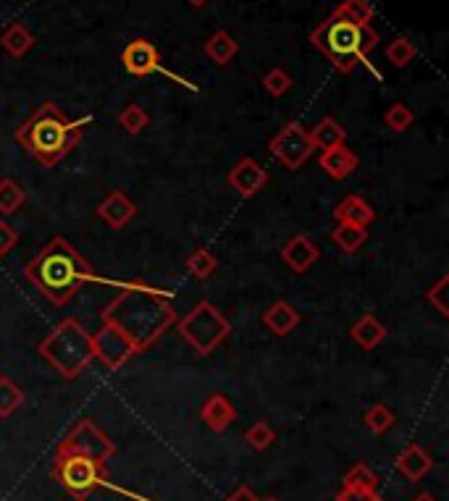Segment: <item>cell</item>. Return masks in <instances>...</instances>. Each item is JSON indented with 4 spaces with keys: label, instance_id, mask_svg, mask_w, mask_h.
<instances>
[{
    "label": "cell",
    "instance_id": "1",
    "mask_svg": "<svg viewBox=\"0 0 449 501\" xmlns=\"http://www.w3.org/2000/svg\"><path fill=\"white\" fill-rule=\"evenodd\" d=\"M116 286L118 294L103 310V323L116 326L142 354L176 323V310L169 302L171 294L140 281H126Z\"/></svg>",
    "mask_w": 449,
    "mask_h": 501
},
{
    "label": "cell",
    "instance_id": "2",
    "mask_svg": "<svg viewBox=\"0 0 449 501\" xmlns=\"http://www.w3.org/2000/svg\"><path fill=\"white\" fill-rule=\"evenodd\" d=\"M24 279L29 281L51 305L63 307L71 302L82 286L87 283H113L116 281L103 279L63 236L51 239L37 258L24 268Z\"/></svg>",
    "mask_w": 449,
    "mask_h": 501
},
{
    "label": "cell",
    "instance_id": "3",
    "mask_svg": "<svg viewBox=\"0 0 449 501\" xmlns=\"http://www.w3.org/2000/svg\"><path fill=\"white\" fill-rule=\"evenodd\" d=\"M82 139V121H71L56 103H43L16 131V142L43 166L56 168Z\"/></svg>",
    "mask_w": 449,
    "mask_h": 501
},
{
    "label": "cell",
    "instance_id": "4",
    "mask_svg": "<svg viewBox=\"0 0 449 501\" xmlns=\"http://www.w3.org/2000/svg\"><path fill=\"white\" fill-rule=\"evenodd\" d=\"M310 43L318 53H324L334 63L337 71L349 74L357 63L368 58V53L376 51L379 32L373 27H357L344 19L329 16L310 32Z\"/></svg>",
    "mask_w": 449,
    "mask_h": 501
},
{
    "label": "cell",
    "instance_id": "5",
    "mask_svg": "<svg viewBox=\"0 0 449 501\" xmlns=\"http://www.w3.org/2000/svg\"><path fill=\"white\" fill-rule=\"evenodd\" d=\"M37 352L66 381L79 378L87 370V365L95 360L92 334L76 318L60 321L56 329L37 344Z\"/></svg>",
    "mask_w": 449,
    "mask_h": 501
},
{
    "label": "cell",
    "instance_id": "6",
    "mask_svg": "<svg viewBox=\"0 0 449 501\" xmlns=\"http://www.w3.org/2000/svg\"><path fill=\"white\" fill-rule=\"evenodd\" d=\"M53 481L60 483V489L74 497L76 501L90 499L92 494H98L100 489L106 491H116L126 499L134 501H153L134 494V491H126L121 486H116L111 478H108V465L103 462H95L90 457H79V454H56L53 459V470H51Z\"/></svg>",
    "mask_w": 449,
    "mask_h": 501
},
{
    "label": "cell",
    "instance_id": "7",
    "mask_svg": "<svg viewBox=\"0 0 449 501\" xmlns=\"http://www.w3.org/2000/svg\"><path fill=\"white\" fill-rule=\"evenodd\" d=\"M179 336L200 354L208 357L213 349H219L231 334V323L226 321L224 313H219L211 302H197L179 323Z\"/></svg>",
    "mask_w": 449,
    "mask_h": 501
},
{
    "label": "cell",
    "instance_id": "8",
    "mask_svg": "<svg viewBox=\"0 0 449 501\" xmlns=\"http://www.w3.org/2000/svg\"><path fill=\"white\" fill-rule=\"evenodd\" d=\"M56 454H79V457H90L95 462L108 465L116 457V444L92 420H79L56 446Z\"/></svg>",
    "mask_w": 449,
    "mask_h": 501
},
{
    "label": "cell",
    "instance_id": "9",
    "mask_svg": "<svg viewBox=\"0 0 449 501\" xmlns=\"http://www.w3.org/2000/svg\"><path fill=\"white\" fill-rule=\"evenodd\" d=\"M269 150H271V155L279 161L281 166L289 168V171L302 168L316 153L308 129L302 123H297V121H289L286 126H281L279 134L271 139Z\"/></svg>",
    "mask_w": 449,
    "mask_h": 501
},
{
    "label": "cell",
    "instance_id": "10",
    "mask_svg": "<svg viewBox=\"0 0 449 501\" xmlns=\"http://www.w3.org/2000/svg\"><path fill=\"white\" fill-rule=\"evenodd\" d=\"M92 352L95 360L103 362L108 370H121L132 357L140 354L137 346L111 323H100V329L92 334Z\"/></svg>",
    "mask_w": 449,
    "mask_h": 501
},
{
    "label": "cell",
    "instance_id": "11",
    "mask_svg": "<svg viewBox=\"0 0 449 501\" xmlns=\"http://www.w3.org/2000/svg\"><path fill=\"white\" fill-rule=\"evenodd\" d=\"M121 63H124V68L132 74V76H150V74H166L169 79H176L179 84H184V87H189V90H195V84H189V82H184V79H179L176 74H171L164 68V63H161V53H158V48L150 43V40H132L124 51H121Z\"/></svg>",
    "mask_w": 449,
    "mask_h": 501
},
{
    "label": "cell",
    "instance_id": "12",
    "mask_svg": "<svg viewBox=\"0 0 449 501\" xmlns=\"http://www.w3.org/2000/svg\"><path fill=\"white\" fill-rule=\"evenodd\" d=\"M229 187L239 195V197H253L258 195L266 184H269V173L261 163H255L253 158H242L237 166L229 171Z\"/></svg>",
    "mask_w": 449,
    "mask_h": 501
},
{
    "label": "cell",
    "instance_id": "13",
    "mask_svg": "<svg viewBox=\"0 0 449 501\" xmlns=\"http://www.w3.org/2000/svg\"><path fill=\"white\" fill-rule=\"evenodd\" d=\"M321 258V250L313 244L310 236L305 234H294L284 247H281V260L294 271V274H308Z\"/></svg>",
    "mask_w": 449,
    "mask_h": 501
},
{
    "label": "cell",
    "instance_id": "14",
    "mask_svg": "<svg viewBox=\"0 0 449 501\" xmlns=\"http://www.w3.org/2000/svg\"><path fill=\"white\" fill-rule=\"evenodd\" d=\"M95 213H98V219L106 223V226H111L113 231H118V228H124L129 221H134L137 205L121 189H113V192H108L100 200V205L95 208Z\"/></svg>",
    "mask_w": 449,
    "mask_h": 501
},
{
    "label": "cell",
    "instance_id": "15",
    "mask_svg": "<svg viewBox=\"0 0 449 501\" xmlns=\"http://www.w3.org/2000/svg\"><path fill=\"white\" fill-rule=\"evenodd\" d=\"M394 467H397V473H399L405 481L418 483V481H423V478L431 473L434 459H431V454H429L423 446L407 444L405 449H402V451H399V454H397Z\"/></svg>",
    "mask_w": 449,
    "mask_h": 501
},
{
    "label": "cell",
    "instance_id": "16",
    "mask_svg": "<svg viewBox=\"0 0 449 501\" xmlns=\"http://www.w3.org/2000/svg\"><path fill=\"white\" fill-rule=\"evenodd\" d=\"M200 418L203 423L213 431V433H224L231 428V423L237 420V407L231 404V399L224 394H213L203 402L200 407Z\"/></svg>",
    "mask_w": 449,
    "mask_h": 501
},
{
    "label": "cell",
    "instance_id": "17",
    "mask_svg": "<svg viewBox=\"0 0 449 501\" xmlns=\"http://www.w3.org/2000/svg\"><path fill=\"white\" fill-rule=\"evenodd\" d=\"M334 219H337V223H352V226L368 228L371 223L376 221V211L360 195H349L334 208Z\"/></svg>",
    "mask_w": 449,
    "mask_h": 501
},
{
    "label": "cell",
    "instance_id": "18",
    "mask_svg": "<svg viewBox=\"0 0 449 501\" xmlns=\"http://www.w3.org/2000/svg\"><path fill=\"white\" fill-rule=\"evenodd\" d=\"M318 163H321V168H324L334 181H344V179L357 168V155H355L349 147L339 145V147H332V150H324L321 158H318Z\"/></svg>",
    "mask_w": 449,
    "mask_h": 501
},
{
    "label": "cell",
    "instance_id": "19",
    "mask_svg": "<svg viewBox=\"0 0 449 501\" xmlns=\"http://www.w3.org/2000/svg\"><path fill=\"white\" fill-rule=\"evenodd\" d=\"M263 323L271 334L289 336L297 326H300V313L289 305V302H274L266 313H263Z\"/></svg>",
    "mask_w": 449,
    "mask_h": 501
},
{
    "label": "cell",
    "instance_id": "20",
    "mask_svg": "<svg viewBox=\"0 0 449 501\" xmlns=\"http://www.w3.org/2000/svg\"><path fill=\"white\" fill-rule=\"evenodd\" d=\"M349 336H352V341H355L360 349L371 352V349H376V346L387 338V329H384V323H381L373 313H365V315L349 329Z\"/></svg>",
    "mask_w": 449,
    "mask_h": 501
},
{
    "label": "cell",
    "instance_id": "21",
    "mask_svg": "<svg viewBox=\"0 0 449 501\" xmlns=\"http://www.w3.org/2000/svg\"><path fill=\"white\" fill-rule=\"evenodd\" d=\"M310 142H313V147L316 150H332V147H339V145H344L347 142V131H344V126L339 123L334 115H326V118H321L310 131Z\"/></svg>",
    "mask_w": 449,
    "mask_h": 501
},
{
    "label": "cell",
    "instance_id": "22",
    "mask_svg": "<svg viewBox=\"0 0 449 501\" xmlns=\"http://www.w3.org/2000/svg\"><path fill=\"white\" fill-rule=\"evenodd\" d=\"M0 48L13 58H24L35 48V35L24 27V24H11L3 35H0Z\"/></svg>",
    "mask_w": 449,
    "mask_h": 501
},
{
    "label": "cell",
    "instance_id": "23",
    "mask_svg": "<svg viewBox=\"0 0 449 501\" xmlns=\"http://www.w3.org/2000/svg\"><path fill=\"white\" fill-rule=\"evenodd\" d=\"M332 16L344 19V21H349V24H357V27H373V21H376V8H373L368 0H344L341 5L334 8Z\"/></svg>",
    "mask_w": 449,
    "mask_h": 501
},
{
    "label": "cell",
    "instance_id": "24",
    "mask_svg": "<svg viewBox=\"0 0 449 501\" xmlns=\"http://www.w3.org/2000/svg\"><path fill=\"white\" fill-rule=\"evenodd\" d=\"M237 53H239V43L224 29L213 32L208 37V43H205V56L211 58L213 63H219V66H226Z\"/></svg>",
    "mask_w": 449,
    "mask_h": 501
},
{
    "label": "cell",
    "instance_id": "25",
    "mask_svg": "<svg viewBox=\"0 0 449 501\" xmlns=\"http://www.w3.org/2000/svg\"><path fill=\"white\" fill-rule=\"evenodd\" d=\"M368 239V228L363 226H352V223H337V228L332 231V242L337 244L341 252H357Z\"/></svg>",
    "mask_w": 449,
    "mask_h": 501
},
{
    "label": "cell",
    "instance_id": "26",
    "mask_svg": "<svg viewBox=\"0 0 449 501\" xmlns=\"http://www.w3.org/2000/svg\"><path fill=\"white\" fill-rule=\"evenodd\" d=\"M219 268V260L216 255L208 250V247H197L189 258H187V271L192 274V279L208 281Z\"/></svg>",
    "mask_w": 449,
    "mask_h": 501
},
{
    "label": "cell",
    "instance_id": "27",
    "mask_svg": "<svg viewBox=\"0 0 449 501\" xmlns=\"http://www.w3.org/2000/svg\"><path fill=\"white\" fill-rule=\"evenodd\" d=\"M27 200V192L19 181L13 179H0V213L3 216H13Z\"/></svg>",
    "mask_w": 449,
    "mask_h": 501
},
{
    "label": "cell",
    "instance_id": "28",
    "mask_svg": "<svg viewBox=\"0 0 449 501\" xmlns=\"http://www.w3.org/2000/svg\"><path fill=\"white\" fill-rule=\"evenodd\" d=\"M341 489H371V491H379V475L368 465L357 462V465H352L344 473Z\"/></svg>",
    "mask_w": 449,
    "mask_h": 501
},
{
    "label": "cell",
    "instance_id": "29",
    "mask_svg": "<svg viewBox=\"0 0 449 501\" xmlns=\"http://www.w3.org/2000/svg\"><path fill=\"white\" fill-rule=\"evenodd\" d=\"M394 420H397V418H394V412L387 404H373V407L363 415V425H365L371 433H376V436L387 433L394 425Z\"/></svg>",
    "mask_w": 449,
    "mask_h": 501
},
{
    "label": "cell",
    "instance_id": "30",
    "mask_svg": "<svg viewBox=\"0 0 449 501\" xmlns=\"http://www.w3.org/2000/svg\"><path fill=\"white\" fill-rule=\"evenodd\" d=\"M24 404V391L8 376H0V418H11Z\"/></svg>",
    "mask_w": 449,
    "mask_h": 501
},
{
    "label": "cell",
    "instance_id": "31",
    "mask_svg": "<svg viewBox=\"0 0 449 501\" xmlns=\"http://www.w3.org/2000/svg\"><path fill=\"white\" fill-rule=\"evenodd\" d=\"M148 111L142 106H126L124 111L118 113V126L126 131V134H142L145 126H148Z\"/></svg>",
    "mask_w": 449,
    "mask_h": 501
},
{
    "label": "cell",
    "instance_id": "32",
    "mask_svg": "<svg viewBox=\"0 0 449 501\" xmlns=\"http://www.w3.org/2000/svg\"><path fill=\"white\" fill-rule=\"evenodd\" d=\"M418 58V51H415V45L410 43V40H405V37H397L392 40L389 45H387V60L394 63L397 68H405V66H410L413 60Z\"/></svg>",
    "mask_w": 449,
    "mask_h": 501
},
{
    "label": "cell",
    "instance_id": "33",
    "mask_svg": "<svg viewBox=\"0 0 449 501\" xmlns=\"http://www.w3.org/2000/svg\"><path fill=\"white\" fill-rule=\"evenodd\" d=\"M245 441H247L250 449H255V451H266L269 446L277 441V433H274V428L266 420H261V423H255V425L247 428Z\"/></svg>",
    "mask_w": 449,
    "mask_h": 501
},
{
    "label": "cell",
    "instance_id": "34",
    "mask_svg": "<svg viewBox=\"0 0 449 501\" xmlns=\"http://www.w3.org/2000/svg\"><path fill=\"white\" fill-rule=\"evenodd\" d=\"M384 123L392 131H407L415 123V113H413V108H407L405 103H394V106H389V111L384 113Z\"/></svg>",
    "mask_w": 449,
    "mask_h": 501
},
{
    "label": "cell",
    "instance_id": "35",
    "mask_svg": "<svg viewBox=\"0 0 449 501\" xmlns=\"http://www.w3.org/2000/svg\"><path fill=\"white\" fill-rule=\"evenodd\" d=\"M263 87L271 98H284L292 87H294V79L284 71V68H271L266 76H263Z\"/></svg>",
    "mask_w": 449,
    "mask_h": 501
},
{
    "label": "cell",
    "instance_id": "36",
    "mask_svg": "<svg viewBox=\"0 0 449 501\" xmlns=\"http://www.w3.org/2000/svg\"><path fill=\"white\" fill-rule=\"evenodd\" d=\"M447 289H449V276H442V279L437 281V283L426 291V302H429L431 307H437L442 318H447L449 315Z\"/></svg>",
    "mask_w": 449,
    "mask_h": 501
},
{
    "label": "cell",
    "instance_id": "37",
    "mask_svg": "<svg viewBox=\"0 0 449 501\" xmlns=\"http://www.w3.org/2000/svg\"><path fill=\"white\" fill-rule=\"evenodd\" d=\"M19 244V231L8 221H0V258H5Z\"/></svg>",
    "mask_w": 449,
    "mask_h": 501
},
{
    "label": "cell",
    "instance_id": "38",
    "mask_svg": "<svg viewBox=\"0 0 449 501\" xmlns=\"http://www.w3.org/2000/svg\"><path fill=\"white\" fill-rule=\"evenodd\" d=\"M337 501H381V497L379 491H371V489H341Z\"/></svg>",
    "mask_w": 449,
    "mask_h": 501
},
{
    "label": "cell",
    "instance_id": "39",
    "mask_svg": "<svg viewBox=\"0 0 449 501\" xmlns=\"http://www.w3.org/2000/svg\"><path fill=\"white\" fill-rule=\"evenodd\" d=\"M226 501H261L255 494H253V489L250 486H239L237 491H231Z\"/></svg>",
    "mask_w": 449,
    "mask_h": 501
},
{
    "label": "cell",
    "instance_id": "40",
    "mask_svg": "<svg viewBox=\"0 0 449 501\" xmlns=\"http://www.w3.org/2000/svg\"><path fill=\"white\" fill-rule=\"evenodd\" d=\"M413 501H439L434 494H429V491H423V494H418Z\"/></svg>",
    "mask_w": 449,
    "mask_h": 501
},
{
    "label": "cell",
    "instance_id": "41",
    "mask_svg": "<svg viewBox=\"0 0 449 501\" xmlns=\"http://www.w3.org/2000/svg\"><path fill=\"white\" fill-rule=\"evenodd\" d=\"M189 3H192L195 8H205V5H208V0H189Z\"/></svg>",
    "mask_w": 449,
    "mask_h": 501
},
{
    "label": "cell",
    "instance_id": "42",
    "mask_svg": "<svg viewBox=\"0 0 449 501\" xmlns=\"http://www.w3.org/2000/svg\"><path fill=\"white\" fill-rule=\"evenodd\" d=\"M263 501H281V499H277V497H269V499H263Z\"/></svg>",
    "mask_w": 449,
    "mask_h": 501
}]
</instances>
